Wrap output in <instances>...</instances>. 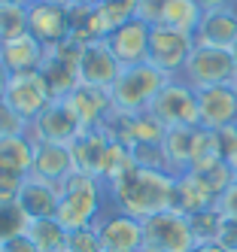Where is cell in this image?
I'll return each mask as SVG.
<instances>
[{"mask_svg":"<svg viewBox=\"0 0 237 252\" xmlns=\"http://www.w3.org/2000/svg\"><path fill=\"white\" fill-rule=\"evenodd\" d=\"M28 131H31V122L22 119L12 106L0 103V140H3V137H22Z\"/></svg>","mask_w":237,"mask_h":252,"instance_id":"cell-35","label":"cell"},{"mask_svg":"<svg viewBox=\"0 0 237 252\" xmlns=\"http://www.w3.org/2000/svg\"><path fill=\"white\" fill-rule=\"evenodd\" d=\"M131 155H134V164H137V167H149V170H164V173H170L161 143H137V146H131ZM170 176H173V173H170Z\"/></svg>","mask_w":237,"mask_h":252,"instance_id":"cell-33","label":"cell"},{"mask_svg":"<svg viewBox=\"0 0 237 252\" xmlns=\"http://www.w3.org/2000/svg\"><path fill=\"white\" fill-rule=\"evenodd\" d=\"M179 79H186L192 88H213V85H231L237 79V64L228 49H210V46H195L192 55L182 67Z\"/></svg>","mask_w":237,"mask_h":252,"instance_id":"cell-5","label":"cell"},{"mask_svg":"<svg viewBox=\"0 0 237 252\" xmlns=\"http://www.w3.org/2000/svg\"><path fill=\"white\" fill-rule=\"evenodd\" d=\"M216 243L222 246L225 252H237V222L225 219V222H222V231H219V240H216Z\"/></svg>","mask_w":237,"mask_h":252,"instance_id":"cell-40","label":"cell"},{"mask_svg":"<svg viewBox=\"0 0 237 252\" xmlns=\"http://www.w3.org/2000/svg\"><path fill=\"white\" fill-rule=\"evenodd\" d=\"M43 58H46V46L31 31L22 33V37H15V40L0 43V64L9 70V76L25 73V70H40Z\"/></svg>","mask_w":237,"mask_h":252,"instance_id":"cell-20","label":"cell"},{"mask_svg":"<svg viewBox=\"0 0 237 252\" xmlns=\"http://www.w3.org/2000/svg\"><path fill=\"white\" fill-rule=\"evenodd\" d=\"M40 76L49 88V94L52 100H64L67 94H73V88L79 85V73H76V67H70L64 61H58L55 55H49L46 52V58L40 64Z\"/></svg>","mask_w":237,"mask_h":252,"instance_id":"cell-24","label":"cell"},{"mask_svg":"<svg viewBox=\"0 0 237 252\" xmlns=\"http://www.w3.org/2000/svg\"><path fill=\"white\" fill-rule=\"evenodd\" d=\"M6 82H9V70H6L3 64H0V92L6 88Z\"/></svg>","mask_w":237,"mask_h":252,"instance_id":"cell-44","label":"cell"},{"mask_svg":"<svg viewBox=\"0 0 237 252\" xmlns=\"http://www.w3.org/2000/svg\"><path fill=\"white\" fill-rule=\"evenodd\" d=\"M131 167H134L131 149L122 146V143H113V140H109V149H106V155H103V167H101V179H103V183H113L116 176L128 173Z\"/></svg>","mask_w":237,"mask_h":252,"instance_id":"cell-29","label":"cell"},{"mask_svg":"<svg viewBox=\"0 0 237 252\" xmlns=\"http://www.w3.org/2000/svg\"><path fill=\"white\" fill-rule=\"evenodd\" d=\"M0 3H15V6H28L31 0H0Z\"/></svg>","mask_w":237,"mask_h":252,"instance_id":"cell-45","label":"cell"},{"mask_svg":"<svg viewBox=\"0 0 237 252\" xmlns=\"http://www.w3.org/2000/svg\"><path fill=\"white\" fill-rule=\"evenodd\" d=\"M91 228L103 252H143V222L116 207H106Z\"/></svg>","mask_w":237,"mask_h":252,"instance_id":"cell-8","label":"cell"},{"mask_svg":"<svg viewBox=\"0 0 237 252\" xmlns=\"http://www.w3.org/2000/svg\"><path fill=\"white\" fill-rule=\"evenodd\" d=\"M58 197H61V186L43 183V179H36V176H25L15 204L25 210L28 219H55Z\"/></svg>","mask_w":237,"mask_h":252,"instance_id":"cell-18","label":"cell"},{"mask_svg":"<svg viewBox=\"0 0 237 252\" xmlns=\"http://www.w3.org/2000/svg\"><path fill=\"white\" fill-rule=\"evenodd\" d=\"M0 103H3V92H0Z\"/></svg>","mask_w":237,"mask_h":252,"instance_id":"cell-49","label":"cell"},{"mask_svg":"<svg viewBox=\"0 0 237 252\" xmlns=\"http://www.w3.org/2000/svg\"><path fill=\"white\" fill-rule=\"evenodd\" d=\"M137 3H140V0H101L98 12H101V22H103V33H106V37L116 28H122L125 22L137 19Z\"/></svg>","mask_w":237,"mask_h":252,"instance_id":"cell-27","label":"cell"},{"mask_svg":"<svg viewBox=\"0 0 237 252\" xmlns=\"http://www.w3.org/2000/svg\"><path fill=\"white\" fill-rule=\"evenodd\" d=\"M234 3H237V0H234Z\"/></svg>","mask_w":237,"mask_h":252,"instance_id":"cell-50","label":"cell"},{"mask_svg":"<svg viewBox=\"0 0 237 252\" xmlns=\"http://www.w3.org/2000/svg\"><path fill=\"white\" fill-rule=\"evenodd\" d=\"M198 113L201 128L222 131L228 125H237V94L231 85H213L198 92Z\"/></svg>","mask_w":237,"mask_h":252,"instance_id":"cell-14","label":"cell"},{"mask_svg":"<svg viewBox=\"0 0 237 252\" xmlns=\"http://www.w3.org/2000/svg\"><path fill=\"white\" fill-rule=\"evenodd\" d=\"M49 3H61V6H70L73 0H49Z\"/></svg>","mask_w":237,"mask_h":252,"instance_id":"cell-46","label":"cell"},{"mask_svg":"<svg viewBox=\"0 0 237 252\" xmlns=\"http://www.w3.org/2000/svg\"><path fill=\"white\" fill-rule=\"evenodd\" d=\"M195 131L198 128H168L161 140L164 158H168V170L173 176L192 170V158H195Z\"/></svg>","mask_w":237,"mask_h":252,"instance_id":"cell-22","label":"cell"},{"mask_svg":"<svg viewBox=\"0 0 237 252\" xmlns=\"http://www.w3.org/2000/svg\"><path fill=\"white\" fill-rule=\"evenodd\" d=\"M192 49H195L192 33L173 31L168 25H152V33H149V64L155 70H161L168 79H176L182 73Z\"/></svg>","mask_w":237,"mask_h":252,"instance_id":"cell-7","label":"cell"},{"mask_svg":"<svg viewBox=\"0 0 237 252\" xmlns=\"http://www.w3.org/2000/svg\"><path fill=\"white\" fill-rule=\"evenodd\" d=\"M106 207H109V194H106L103 179L88 176V173H70L61 183L55 219L61 222L64 231H79V228L95 225Z\"/></svg>","mask_w":237,"mask_h":252,"instance_id":"cell-2","label":"cell"},{"mask_svg":"<svg viewBox=\"0 0 237 252\" xmlns=\"http://www.w3.org/2000/svg\"><path fill=\"white\" fill-rule=\"evenodd\" d=\"M64 252H103L95 228H79V231H67V246Z\"/></svg>","mask_w":237,"mask_h":252,"instance_id":"cell-34","label":"cell"},{"mask_svg":"<svg viewBox=\"0 0 237 252\" xmlns=\"http://www.w3.org/2000/svg\"><path fill=\"white\" fill-rule=\"evenodd\" d=\"M173 186H176V176L134 164L128 173L106 183V194H109V207L143 222L149 216L173 207Z\"/></svg>","mask_w":237,"mask_h":252,"instance_id":"cell-1","label":"cell"},{"mask_svg":"<svg viewBox=\"0 0 237 252\" xmlns=\"http://www.w3.org/2000/svg\"><path fill=\"white\" fill-rule=\"evenodd\" d=\"M3 103L12 106V110L22 119H36L46 106L52 103V94L40 76V70H25V73H12L6 88H3Z\"/></svg>","mask_w":237,"mask_h":252,"instance_id":"cell-9","label":"cell"},{"mask_svg":"<svg viewBox=\"0 0 237 252\" xmlns=\"http://www.w3.org/2000/svg\"><path fill=\"white\" fill-rule=\"evenodd\" d=\"M201 15H204V9H201L195 0H170L168 9H164V15H161V25L195 37V31L201 25Z\"/></svg>","mask_w":237,"mask_h":252,"instance_id":"cell-26","label":"cell"},{"mask_svg":"<svg viewBox=\"0 0 237 252\" xmlns=\"http://www.w3.org/2000/svg\"><path fill=\"white\" fill-rule=\"evenodd\" d=\"M70 173H73V158H70V149H67V146H55V143H36L31 176L43 179V183H52V186H61Z\"/></svg>","mask_w":237,"mask_h":252,"instance_id":"cell-21","label":"cell"},{"mask_svg":"<svg viewBox=\"0 0 237 252\" xmlns=\"http://www.w3.org/2000/svg\"><path fill=\"white\" fill-rule=\"evenodd\" d=\"M216 210H219V216H222V219L237 222V176L231 179V186L216 197Z\"/></svg>","mask_w":237,"mask_h":252,"instance_id":"cell-37","label":"cell"},{"mask_svg":"<svg viewBox=\"0 0 237 252\" xmlns=\"http://www.w3.org/2000/svg\"><path fill=\"white\" fill-rule=\"evenodd\" d=\"M170 0H140L137 3V19H143L146 25H161V15L168 9Z\"/></svg>","mask_w":237,"mask_h":252,"instance_id":"cell-38","label":"cell"},{"mask_svg":"<svg viewBox=\"0 0 237 252\" xmlns=\"http://www.w3.org/2000/svg\"><path fill=\"white\" fill-rule=\"evenodd\" d=\"M231 58H234V64H237V43L231 46Z\"/></svg>","mask_w":237,"mask_h":252,"instance_id":"cell-47","label":"cell"},{"mask_svg":"<svg viewBox=\"0 0 237 252\" xmlns=\"http://www.w3.org/2000/svg\"><path fill=\"white\" fill-rule=\"evenodd\" d=\"M31 219L18 204H0V243L12 237H25Z\"/></svg>","mask_w":237,"mask_h":252,"instance_id":"cell-32","label":"cell"},{"mask_svg":"<svg viewBox=\"0 0 237 252\" xmlns=\"http://www.w3.org/2000/svg\"><path fill=\"white\" fill-rule=\"evenodd\" d=\"M67 110L79 122L82 131H95L103 125V119L113 113V100H109L106 88H91V85H76L73 94L64 97Z\"/></svg>","mask_w":237,"mask_h":252,"instance_id":"cell-15","label":"cell"},{"mask_svg":"<svg viewBox=\"0 0 237 252\" xmlns=\"http://www.w3.org/2000/svg\"><path fill=\"white\" fill-rule=\"evenodd\" d=\"M231 88H234V94H237V79H234V82H231Z\"/></svg>","mask_w":237,"mask_h":252,"instance_id":"cell-48","label":"cell"},{"mask_svg":"<svg viewBox=\"0 0 237 252\" xmlns=\"http://www.w3.org/2000/svg\"><path fill=\"white\" fill-rule=\"evenodd\" d=\"M22 176H12L6 170H0V204H15L18 191H22Z\"/></svg>","mask_w":237,"mask_h":252,"instance_id":"cell-39","label":"cell"},{"mask_svg":"<svg viewBox=\"0 0 237 252\" xmlns=\"http://www.w3.org/2000/svg\"><path fill=\"white\" fill-rule=\"evenodd\" d=\"M192 252H225V249L219 246V243H201V246H195Z\"/></svg>","mask_w":237,"mask_h":252,"instance_id":"cell-43","label":"cell"},{"mask_svg":"<svg viewBox=\"0 0 237 252\" xmlns=\"http://www.w3.org/2000/svg\"><path fill=\"white\" fill-rule=\"evenodd\" d=\"M216 137H219V155L228 164V170L237 176V125H228V128L216 131Z\"/></svg>","mask_w":237,"mask_h":252,"instance_id":"cell-36","label":"cell"},{"mask_svg":"<svg viewBox=\"0 0 237 252\" xmlns=\"http://www.w3.org/2000/svg\"><path fill=\"white\" fill-rule=\"evenodd\" d=\"M25 237L40 249V252H64L67 246V231L58 219H31Z\"/></svg>","mask_w":237,"mask_h":252,"instance_id":"cell-25","label":"cell"},{"mask_svg":"<svg viewBox=\"0 0 237 252\" xmlns=\"http://www.w3.org/2000/svg\"><path fill=\"white\" fill-rule=\"evenodd\" d=\"M34 152H36V143L22 134V137H3L0 140V170H6L12 176H31L34 167Z\"/></svg>","mask_w":237,"mask_h":252,"instance_id":"cell-23","label":"cell"},{"mask_svg":"<svg viewBox=\"0 0 237 252\" xmlns=\"http://www.w3.org/2000/svg\"><path fill=\"white\" fill-rule=\"evenodd\" d=\"M192 249L195 237L189 228V216L164 210L143 219V252H192Z\"/></svg>","mask_w":237,"mask_h":252,"instance_id":"cell-6","label":"cell"},{"mask_svg":"<svg viewBox=\"0 0 237 252\" xmlns=\"http://www.w3.org/2000/svg\"><path fill=\"white\" fill-rule=\"evenodd\" d=\"M149 33H152V25H146L143 19H131L109 33L106 46L122 67H137L149 61Z\"/></svg>","mask_w":237,"mask_h":252,"instance_id":"cell-13","label":"cell"},{"mask_svg":"<svg viewBox=\"0 0 237 252\" xmlns=\"http://www.w3.org/2000/svg\"><path fill=\"white\" fill-rule=\"evenodd\" d=\"M222 222H225V219L219 216L216 207L189 216V228H192L195 246H201V243H216V240H219V231H222Z\"/></svg>","mask_w":237,"mask_h":252,"instance_id":"cell-28","label":"cell"},{"mask_svg":"<svg viewBox=\"0 0 237 252\" xmlns=\"http://www.w3.org/2000/svg\"><path fill=\"white\" fill-rule=\"evenodd\" d=\"M28 31L46 49L70 40V12H67V6L49 3V0H31L28 3Z\"/></svg>","mask_w":237,"mask_h":252,"instance_id":"cell-11","label":"cell"},{"mask_svg":"<svg viewBox=\"0 0 237 252\" xmlns=\"http://www.w3.org/2000/svg\"><path fill=\"white\" fill-rule=\"evenodd\" d=\"M164 131L168 128L152 113H131V146H137V143H161Z\"/></svg>","mask_w":237,"mask_h":252,"instance_id":"cell-31","label":"cell"},{"mask_svg":"<svg viewBox=\"0 0 237 252\" xmlns=\"http://www.w3.org/2000/svg\"><path fill=\"white\" fill-rule=\"evenodd\" d=\"M79 134L82 128L64 100H52L40 116L31 119V131H28L34 143H55V146H70Z\"/></svg>","mask_w":237,"mask_h":252,"instance_id":"cell-10","label":"cell"},{"mask_svg":"<svg viewBox=\"0 0 237 252\" xmlns=\"http://www.w3.org/2000/svg\"><path fill=\"white\" fill-rule=\"evenodd\" d=\"M28 33V6L0 3V43Z\"/></svg>","mask_w":237,"mask_h":252,"instance_id":"cell-30","label":"cell"},{"mask_svg":"<svg viewBox=\"0 0 237 252\" xmlns=\"http://www.w3.org/2000/svg\"><path fill=\"white\" fill-rule=\"evenodd\" d=\"M195 3L204 9V12H213V9H225V6H237L234 0H195Z\"/></svg>","mask_w":237,"mask_h":252,"instance_id":"cell-42","label":"cell"},{"mask_svg":"<svg viewBox=\"0 0 237 252\" xmlns=\"http://www.w3.org/2000/svg\"><path fill=\"white\" fill-rule=\"evenodd\" d=\"M168 76L155 70L149 61L137 64V67H122L119 79L109 88V100L113 110L119 113H149V106L155 100V94L164 88Z\"/></svg>","mask_w":237,"mask_h":252,"instance_id":"cell-3","label":"cell"},{"mask_svg":"<svg viewBox=\"0 0 237 252\" xmlns=\"http://www.w3.org/2000/svg\"><path fill=\"white\" fill-rule=\"evenodd\" d=\"M237 43V6L213 9L201 15V25L195 31V46H210V49H228Z\"/></svg>","mask_w":237,"mask_h":252,"instance_id":"cell-16","label":"cell"},{"mask_svg":"<svg viewBox=\"0 0 237 252\" xmlns=\"http://www.w3.org/2000/svg\"><path fill=\"white\" fill-rule=\"evenodd\" d=\"M0 252H40L28 237H12V240H3L0 243Z\"/></svg>","mask_w":237,"mask_h":252,"instance_id":"cell-41","label":"cell"},{"mask_svg":"<svg viewBox=\"0 0 237 252\" xmlns=\"http://www.w3.org/2000/svg\"><path fill=\"white\" fill-rule=\"evenodd\" d=\"M149 113L164 125V128H198V88H192L186 79H168L164 88L155 94Z\"/></svg>","mask_w":237,"mask_h":252,"instance_id":"cell-4","label":"cell"},{"mask_svg":"<svg viewBox=\"0 0 237 252\" xmlns=\"http://www.w3.org/2000/svg\"><path fill=\"white\" fill-rule=\"evenodd\" d=\"M79 85H91V88H113V82L122 73V64L116 61V55L109 52L106 40H95L82 46V55H79Z\"/></svg>","mask_w":237,"mask_h":252,"instance_id":"cell-12","label":"cell"},{"mask_svg":"<svg viewBox=\"0 0 237 252\" xmlns=\"http://www.w3.org/2000/svg\"><path fill=\"white\" fill-rule=\"evenodd\" d=\"M216 207V191L201 179L195 170H186L176 176V186H173V207L182 216H195L201 210H210Z\"/></svg>","mask_w":237,"mask_h":252,"instance_id":"cell-19","label":"cell"},{"mask_svg":"<svg viewBox=\"0 0 237 252\" xmlns=\"http://www.w3.org/2000/svg\"><path fill=\"white\" fill-rule=\"evenodd\" d=\"M70 158H73V173H88L101 179V167H103V155L109 149V137L95 128V131H82L76 140L70 143Z\"/></svg>","mask_w":237,"mask_h":252,"instance_id":"cell-17","label":"cell"}]
</instances>
